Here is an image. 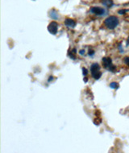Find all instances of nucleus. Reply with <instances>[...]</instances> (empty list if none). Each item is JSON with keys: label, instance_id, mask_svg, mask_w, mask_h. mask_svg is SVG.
Wrapping results in <instances>:
<instances>
[{"label": "nucleus", "instance_id": "obj_13", "mask_svg": "<svg viewBox=\"0 0 129 153\" xmlns=\"http://www.w3.org/2000/svg\"><path fill=\"white\" fill-rule=\"evenodd\" d=\"M89 55H90V56H94V55H95V51L89 50Z\"/></svg>", "mask_w": 129, "mask_h": 153}, {"label": "nucleus", "instance_id": "obj_12", "mask_svg": "<svg viewBox=\"0 0 129 153\" xmlns=\"http://www.w3.org/2000/svg\"><path fill=\"white\" fill-rule=\"evenodd\" d=\"M127 11H128V10H120V11H119V15H124Z\"/></svg>", "mask_w": 129, "mask_h": 153}, {"label": "nucleus", "instance_id": "obj_15", "mask_svg": "<svg viewBox=\"0 0 129 153\" xmlns=\"http://www.w3.org/2000/svg\"><path fill=\"white\" fill-rule=\"evenodd\" d=\"M53 76H50V77H49V79H48V82H50L51 80H53Z\"/></svg>", "mask_w": 129, "mask_h": 153}, {"label": "nucleus", "instance_id": "obj_16", "mask_svg": "<svg viewBox=\"0 0 129 153\" xmlns=\"http://www.w3.org/2000/svg\"><path fill=\"white\" fill-rule=\"evenodd\" d=\"M129 45V37H128V41H127V45Z\"/></svg>", "mask_w": 129, "mask_h": 153}, {"label": "nucleus", "instance_id": "obj_6", "mask_svg": "<svg viewBox=\"0 0 129 153\" xmlns=\"http://www.w3.org/2000/svg\"><path fill=\"white\" fill-rule=\"evenodd\" d=\"M76 21L72 19H66L65 20V25L69 28H74V27H76Z\"/></svg>", "mask_w": 129, "mask_h": 153}, {"label": "nucleus", "instance_id": "obj_7", "mask_svg": "<svg viewBox=\"0 0 129 153\" xmlns=\"http://www.w3.org/2000/svg\"><path fill=\"white\" fill-rule=\"evenodd\" d=\"M49 16H50V18L52 19H57L59 18V15H58L57 11L54 10V9L49 11Z\"/></svg>", "mask_w": 129, "mask_h": 153}, {"label": "nucleus", "instance_id": "obj_4", "mask_svg": "<svg viewBox=\"0 0 129 153\" xmlns=\"http://www.w3.org/2000/svg\"><path fill=\"white\" fill-rule=\"evenodd\" d=\"M90 13H93L96 15L98 16H105L107 14V11L103 7H93L90 10Z\"/></svg>", "mask_w": 129, "mask_h": 153}, {"label": "nucleus", "instance_id": "obj_5", "mask_svg": "<svg viewBox=\"0 0 129 153\" xmlns=\"http://www.w3.org/2000/svg\"><path fill=\"white\" fill-rule=\"evenodd\" d=\"M48 32H50L51 34L56 35L57 33L58 24L55 21L51 22L50 24H48Z\"/></svg>", "mask_w": 129, "mask_h": 153}, {"label": "nucleus", "instance_id": "obj_2", "mask_svg": "<svg viewBox=\"0 0 129 153\" xmlns=\"http://www.w3.org/2000/svg\"><path fill=\"white\" fill-rule=\"evenodd\" d=\"M91 75L95 80H98L102 76V73L100 72V66L97 63H94L90 66Z\"/></svg>", "mask_w": 129, "mask_h": 153}, {"label": "nucleus", "instance_id": "obj_11", "mask_svg": "<svg viewBox=\"0 0 129 153\" xmlns=\"http://www.w3.org/2000/svg\"><path fill=\"white\" fill-rule=\"evenodd\" d=\"M124 62H125V64L129 67V57H125V58H124Z\"/></svg>", "mask_w": 129, "mask_h": 153}, {"label": "nucleus", "instance_id": "obj_10", "mask_svg": "<svg viewBox=\"0 0 129 153\" xmlns=\"http://www.w3.org/2000/svg\"><path fill=\"white\" fill-rule=\"evenodd\" d=\"M87 74H88V71H87V69L86 68H82V74H83V76H86Z\"/></svg>", "mask_w": 129, "mask_h": 153}, {"label": "nucleus", "instance_id": "obj_3", "mask_svg": "<svg viewBox=\"0 0 129 153\" xmlns=\"http://www.w3.org/2000/svg\"><path fill=\"white\" fill-rule=\"evenodd\" d=\"M103 64L106 69L109 70L110 72L112 73H116V67L112 64V61L111 58H108V57H104L103 58Z\"/></svg>", "mask_w": 129, "mask_h": 153}, {"label": "nucleus", "instance_id": "obj_9", "mask_svg": "<svg viewBox=\"0 0 129 153\" xmlns=\"http://www.w3.org/2000/svg\"><path fill=\"white\" fill-rule=\"evenodd\" d=\"M110 87L111 88V89H118L119 88V84L117 83V82H111V84H110Z\"/></svg>", "mask_w": 129, "mask_h": 153}, {"label": "nucleus", "instance_id": "obj_1", "mask_svg": "<svg viewBox=\"0 0 129 153\" xmlns=\"http://www.w3.org/2000/svg\"><path fill=\"white\" fill-rule=\"evenodd\" d=\"M119 19L116 16H109L104 21V25L107 28L110 30H113L119 25Z\"/></svg>", "mask_w": 129, "mask_h": 153}, {"label": "nucleus", "instance_id": "obj_14", "mask_svg": "<svg viewBox=\"0 0 129 153\" xmlns=\"http://www.w3.org/2000/svg\"><path fill=\"white\" fill-rule=\"evenodd\" d=\"M79 54H80V55H84L85 54V50H80L79 51Z\"/></svg>", "mask_w": 129, "mask_h": 153}, {"label": "nucleus", "instance_id": "obj_8", "mask_svg": "<svg viewBox=\"0 0 129 153\" xmlns=\"http://www.w3.org/2000/svg\"><path fill=\"white\" fill-rule=\"evenodd\" d=\"M103 3L105 6L108 7H111V6L113 5V2H112V0H103Z\"/></svg>", "mask_w": 129, "mask_h": 153}]
</instances>
